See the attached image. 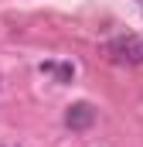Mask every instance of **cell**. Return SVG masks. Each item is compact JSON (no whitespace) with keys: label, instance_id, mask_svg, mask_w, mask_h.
<instances>
[{"label":"cell","instance_id":"obj_1","mask_svg":"<svg viewBox=\"0 0 143 147\" xmlns=\"http://www.w3.org/2000/svg\"><path fill=\"white\" fill-rule=\"evenodd\" d=\"M109 58H112V62L140 65L143 62V38H116V41L109 45Z\"/></svg>","mask_w":143,"mask_h":147},{"label":"cell","instance_id":"obj_2","mask_svg":"<svg viewBox=\"0 0 143 147\" xmlns=\"http://www.w3.org/2000/svg\"><path fill=\"white\" fill-rule=\"evenodd\" d=\"M92 120H96V110L89 103H75L65 113V123H68L72 130H85V127H92Z\"/></svg>","mask_w":143,"mask_h":147}]
</instances>
